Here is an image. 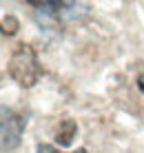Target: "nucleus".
Wrapping results in <instances>:
<instances>
[{
    "label": "nucleus",
    "mask_w": 144,
    "mask_h": 153,
    "mask_svg": "<svg viewBox=\"0 0 144 153\" xmlns=\"http://www.w3.org/2000/svg\"><path fill=\"white\" fill-rule=\"evenodd\" d=\"M9 73L20 87H33L40 78V62L31 47H18L9 60Z\"/></svg>",
    "instance_id": "f257e3e1"
},
{
    "label": "nucleus",
    "mask_w": 144,
    "mask_h": 153,
    "mask_svg": "<svg viewBox=\"0 0 144 153\" xmlns=\"http://www.w3.org/2000/svg\"><path fill=\"white\" fill-rule=\"evenodd\" d=\"M24 133V120L13 109L0 107V151H11L20 144Z\"/></svg>",
    "instance_id": "f03ea898"
},
{
    "label": "nucleus",
    "mask_w": 144,
    "mask_h": 153,
    "mask_svg": "<svg viewBox=\"0 0 144 153\" xmlns=\"http://www.w3.org/2000/svg\"><path fill=\"white\" fill-rule=\"evenodd\" d=\"M31 7L40 9V11H47V13H62V11H69V9L76 4V0H27Z\"/></svg>",
    "instance_id": "7ed1b4c3"
},
{
    "label": "nucleus",
    "mask_w": 144,
    "mask_h": 153,
    "mask_svg": "<svg viewBox=\"0 0 144 153\" xmlns=\"http://www.w3.org/2000/svg\"><path fill=\"white\" fill-rule=\"evenodd\" d=\"M73 135H76V124H73V120H65V122H60L56 131V140L60 142L62 146H69L73 142Z\"/></svg>",
    "instance_id": "20e7f679"
},
{
    "label": "nucleus",
    "mask_w": 144,
    "mask_h": 153,
    "mask_svg": "<svg viewBox=\"0 0 144 153\" xmlns=\"http://www.w3.org/2000/svg\"><path fill=\"white\" fill-rule=\"evenodd\" d=\"M36 153H65V151H60V149H56V146H51V144H38V151ZM76 153H87L84 149H80Z\"/></svg>",
    "instance_id": "39448f33"
},
{
    "label": "nucleus",
    "mask_w": 144,
    "mask_h": 153,
    "mask_svg": "<svg viewBox=\"0 0 144 153\" xmlns=\"http://www.w3.org/2000/svg\"><path fill=\"white\" fill-rule=\"evenodd\" d=\"M137 87H140V91L144 93V69H142L140 76H137Z\"/></svg>",
    "instance_id": "423d86ee"
}]
</instances>
